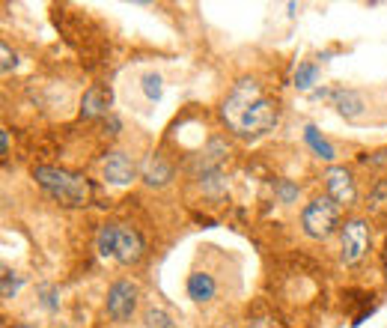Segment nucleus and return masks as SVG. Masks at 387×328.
<instances>
[{"instance_id": "obj_22", "label": "nucleus", "mask_w": 387, "mask_h": 328, "mask_svg": "<svg viewBox=\"0 0 387 328\" xmlns=\"http://www.w3.org/2000/svg\"><path fill=\"white\" fill-rule=\"evenodd\" d=\"M247 328H277L272 319H254V322H250Z\"/></svg>"}, {"instance_id": "obj_18", "label": "nucleus", "mask_w": 387, "mask_h": 328, "mask_svg": "<svg viewBox=\"0 0 387 328\" xmlns=\"http://www.w3.org/2000/svg\"><path fill=\"white\" fill-rule=\"evenodd\" d=\"M143 93H146V98H161V75H155V72H149V75H143Z\"/></svg>"}, {"instance_id": "obj_19", "label": "nucleus", "mask_w": 387, "mask_h": 328, "mask_svg": "<svg viewBox=\"0 0 387 328\" xmlns=\"http://www.w3.org/2000/svg\"><path fill=\"white\" fill-rule=\"evenodd\" d=\"M19 284H21V277H12V272L4 269V299H12L19 292Z\"/></svg>"}, {"instance_id": "obj_15", "label": "nucleus", "mask_w": 387, "mask_h": 328, "mask_svg": "<svg viewBox=\"0 0 387 328\" xmlns=\"http://www.w3.org/2000/svg\"><path fill=\"white\" fill-rule=\"evenodd\" d=\"M316 81H319V66H316V63H301L298 69H295V87H298L301 93L313 90Z\"/></svg>"}, {"instance_id": "obj_9", "label": "nucleus", "mask_w": 387, "mask_h": 328, "mask_svg": "<svg viewBox=\"0 0 387 328\" xmlns=\"http://www.w3.org/2000/svg\"><path fill=\"white\" fill-rule=\"evenodd\" d=\"M331 105L336 108V113H340V117H346V120H358L361 113L366 111V98H363V93H358V90H346V87H340V90L331 93Z\"/></svg>"}, {"instance_id": "obj_11", "label": "nucleus", "mask_w": 387, "mask_h": 328, "mask_svg": "<svg viewBox=\"0 0 387 328\" xmlns=\"http://www.w3.org/2000/svg\"><path fill=\"white\" fill-rule=\"evenodd\" d=\"M185 289H188V299L191 302L203 304V302L215 299L217 284H215V277L209 272H194V275H188V284H185Z\"/></svg>"}, {"instance_id": "obj_20", "label": "nucleus", "mask_w": 387, "mask_h": 328, "mask_svg": "<svg viewBox=\"0 0 387 328\" xmlns=\"http://www.w3.org/2000/svg\"><path fill=\"white\" fill-rule=\"evenodd\" d=\"M0 57H4V63H0V69H4V75H9V72L15 69V54L9 51V45H6V42L0 45Z\"/></svg>"}, {"instance_id": "obj_7", "label": "nucleus", "mask_w": 387, "mask_h": 328, "mask_svg": "<svg viewBox=\"0 0 387 328\" xmlns=\"http://www.w3.org/2000/svg\"><path fill=\"white\" fill-rule=\"evenodd\" d=\"M102 176H105V183L110 185H131L134 183V176H138V164H134V158L123 150H113L105 155L102 161Z\"/></svg>"}, {"instance_id": "obj_21", "label": "nucleus", "mask_w": 387, "mask_h": 328, "mask_svg": "<svg viewBox=\"0 0 387 328\" xmlns=\"http://www.w3.org/2000/svg\"><path fill=\"white\" fill-rule=\"evenodd\" d=\"M277 194H280L283 203H292L295 197H298V185H292V183H280V185H277Z\"/></svg>"}, {"instance_id": "obj_8", "label": "nucleus", "mask_w": 387, "mask_h": 328, "mask_svg": "<svg viewBox=\"0 0 387 328\" xmlns=\"http://www.w3.org/2000/svg\"><path fill=\"white\" fill-rule=\"evenodd\" d=\"M146 251V245L140 239L138 230H131L125 224L116 227V242H113V260L123 262V266H131V262H138Z\"/></svg>"}, {"instance_id": "obj_5", "label": "nucleus", "mask_w": 387, "mask_h": 328, "mask_svg": "<svg viewBox=\"0 0 387 328\" xmlns=\"http://www.w3.org/2000/svg\"><path fill=\"white\" fill-rule=\"evenodd\" d=\"M138 284L131 281H113L110 289H108V302H105V310L113 322H125L131 319V314L138 310Z\"/></svg>"}, {"instance_id": "obj_2", "label": "nucleus", "mask_w": 387, "mask_h": 328, "mask_svg": "<svg viewBox=\"0 0 387 328\" xmlns=\"http://www.w3.org/2000/svg\"><path fill=\"white\" fill-rule=\"evenodd\" d=\"M33 179H36V183L51 194L54 200H60L63 206H87L90 197H93L90 183L81 173L51 168V164H39V168H33Z\"/></svg>"}, {"instance_id": "obj_23", "label": "nucleus", "mask_w": 387, "mask_h": 328, "mask_svg": "<svg viewBox=\"0 0 387 328\" xmlns=\"http://www.w3.org/2000/svg\"><path fill=\"white\" fill-rule=\"evenodd\" d=\"M0 146H4V155L9 153V131L4 128V131H0Z\"/></svg>"}, {"instance_id": "obj_1", "label": "nucleus", "mask_w": 387, "mask_h": 328, "mask_svg": "<svg viewBox=\"0 0 387 328\" xmlns=\"http://www.w3.org/2000/svg\"><path fill=\"white\" fill-rule=\"evenodd\" d=\"M227 128L239 138H259L277 125V105L265 96L262 84L254 78L235 81L221 105Z\"/></svg>"}, {"instance_id": "obj_13", "label": "nucleus", "mask_w": 387, "mask_h": 328, "mask_svg": "<svg viewBox=\"0 0 387 328\" xmlns=\"http://www.w3.org/2000/svg\"><path fill=\"white\" fill-rule=\"evenodd\" d=\"M304 140L310 143V150H313L319 158H325V161H334V158H336V150H334V146H331L322 135H319L316 125H307V128H304Z\"/></svg>"}, {"instance_id": "obj_10", "label": "nucleus", "mask_w": 387, "mask_h": 328, "mask_svg": "<svg viewBox=\"0 0 387 328\" xmlns=\"http://www.w3.org/2000/svg\"><path fill=\"white\" fill-rule=\"evenodd\" d=\"M140 173H143V179H146V185H153V188H161V185H167L173 179V168H170V161H167L164 155H149L146 161H143V168H140Z\"/></svg>"}, {"instance_id": "obj_24", "label": "nucleus", "mask_w": 387, "mask_h": 328, "mask_svg": "<svg viewBox=\"0 0 387 328\" xmlns=\"http://www.w3.org/2000/svg\"><path fill=\"white\" fill-rule=\"evenodd\" d=\"M19 328H27V325H19Z\"/></svg>"}, {"instance_id": "obj_17", "label": "nucleus", "mask_w": 387, "mask_h": 328, "mask_svg": "<svg viewBox=\"0 0 387 328\" xmlns=\"http://www.w3.org/2000/svg\"><path fill=\"white\" fill-rule=\"evenodd\" d=\"M366 206H369V212H384L387 209V179L373 185V191H369V197H366Z\"/></svg>"}, {"instance_id": "obj_12", "label": "nucleus", "mask_w": 387, "mask_h": 328, "mask_svg": "<svg viewBox=\"0 0 387 328\" xmlns=\"http://www.w3.org/2000/svg\"><path fill=\"white\" fill-rule=\"evenodd\" d=\"M108 105H110V93L105 87H90L81 98V117L87 120L102 117V113H108Z\"/></svg>"}, {"instance_id": "obj_6", "label": "nucleus", "mask_w": 387, "mask_h": 328, "mask_svg": "<svg viewBox=\"0 0 387 328\" xmlns=\"http://www.w3.org/2000/svg\"><path fill=\"white\" fill-rule=\"evenodd\" d=\"M325 188H328V197L336 203V206H355L358 200V185H355V176L346 168H328L325 170Z\"/></svg>"}, {"instance_id": "obj_3", "label": "nucleus", "mask_w": 387, "mask_h": 328, "mask_svg": "<svg viewBox=\"0 0 387 328\" xmlns=\"http://www.w3.org/2000/svg\"><path fill=\"white\" fill-rule=\"evenodd\" d=\"M340 206L331 197H313V200L301 209V230L307 239L325 242L334 233H340Z\"/></svg>"}, {"instance_id": "obj_16", "label": "nucleus", "mask_w": 387, "mask_h": 328, "mask_svg": "<svg viewBox=\"0 0 387 328\" xmlns=\"http://www.w3.org/2000/svg\"><path fill=\"white\" fill-rule=\"evenodd\" d=\"M143 325H146V328H176L173 317L167 314L164 307H146V314H143Z\"/></svg>"}, {"instance_id": "obj_4", "label": "nucleus", "mask_w": 387, "mask_h": 328, "mask_svg": "<svg viewBox=\"0 0 387 328\" xmlns=\"http://www.w3.org/2000/svg\"><path fill=\"white\" fill-rule=\"evenodd\" d=\"M369 254V227L363 218H349L340 227V260L343 266H358Z\"/></svg>"}, {"instance_id": "obj_14", "label": "nucleus", "mask_w": 387, "mask_h": 328, "mask_svg": "<svg viewBox=\"0 0 387 328\" xmlns=\"http://www.w3.org/2000/svg\"><path fill=\"white\" fill-rule=\"evenodd\" d=\"M116 227L120 224H102L96 233V251L102 257H113V242H116Z\"/></svg>"}]
</instances>
